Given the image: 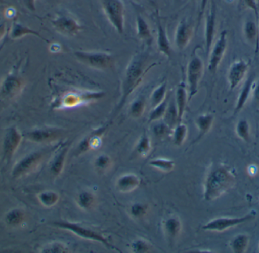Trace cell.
I'll return each instance as SVG.
<instances>
[{
	"label": "cell",
	"mask_w": 259,
	"mask_h": 253,
	"mask_svg": "<svg viewBox=\"0 0 259 253\" xmlns=\"http://www.w3.org/2000/svg\"><path fill=\"white\" fill-rule=\"evenodd\" d=\"M155 65L154 63L149 64V52L148 50H140L132 56L124 71L121 85V98L112 116H111L109 124H112L115 117L125 106L130 96L140 86L145 75Z\"/></svg>",
	"instance_id": "6da1fadb"
},
{
	"label": "cell",
	"mask_w": 259,
	"mask_h": 253,
	"mask_svg": "<svg viewBox=\"0 0 259 253\" xmlns=\"http://www.w3.org/2000/svg\"><path fill=\"white\" fill-rule=\"evenodd\" d=\"M237 182L234 171L224 164H214L208 170L204 181L203 198L212 202L222 197L233 188Z\"/></svg>",
	"instance_id": "7a4b0ae2"
},
{
	"label": "cell",
	"mask_w": 259,
	"mask_h": 253,
	"mask_svg": "<svg viewBox=\"0 0 259 253\" xmlns=\"http://www.w3.org/2000/svg\"><path fill=\"white\" fill-rule=\"evenodd\" d=\"M53 225L60 229L66 230L83 240L101 243L107 249L121 252L118 248L110 243L109 239L106 236L103 235L102 233L99 232L97 230L93 229L83 224L70 222V221L61 220L53 222Z\"/></svg>",
	"instance_id": "3957f363"
},
{
	"label": "cell",
	"mask_w": 259,
	"mask_h": 253,
	"mask_svg": "<svg viewBox=\"0 0 259 253\" xmlns=\"http://www.w3.org/2000/svg\"><path fill=\"white\" fill-rule=\"evenodd\" d=\"M74 55L82 65L92 69L106 71L115 65V56L108 52L79 50Z\"/></svg>",
	"instance_id": "277c9868"
},
{
	"label": "cell",
	"mask_w": 259,
	"mask_h": 253,
	"mask_svg": "<svg viewBox=\"0 0 259 253\" xmlns=\"http://www.w3.org/2000/svg\"><path fill=\"white\" fill-rule=\"evenodd\" d=\"M108 21L119 35L125 30V6L122 0H100Z\"/></svg>",
	"instance_id": "5b68a950"
},
{
	"label": "cell",
	"mask_w": 259,
	"mask_h": 253,
	"mask_svg": "<svg viewBox=\"0 0 259 253\" xmlns=\"http://www.w3.org/2000/svg\"><path fill=\"white\" fill-rule=\"evenodd\" d=\"M204 62L202 58L194 52L192 54L187 68V87L189 102L198 93L199 83L203 77Z\"/></svg>",
	"instance_id": "8992f818"
},
{
	"label": "cell",
	"mask_w": 259,
	"mask_h": 253,
	"mask_svg": "<svg viewBox=\"0 0 259 253\" xmlns=\"http://www.w3.org/2000/svg\"><path fill=\"white\" fill-rule=\"evenodd\" d=\"M256 217V212L252 211L241 217H220L211 219L202 226V230L208 232H224L240 225L251 222Z\"/></svg>",
	"instance_id": "52a82bcc"
},
{
	"label": "cell",
	"mask_w": 259,
	"mask_h": 253,
	"mask_svg": "<svg viewBox=\"0 0 259 253\" xmlns=\"http://www.w3.org/2000/svg\"><path fill=\"white\" fill-rule=\"evenodd\" d=\"M56 32L66 37H74L83 30V25L68 13H59L51 21Z\"/></svg>",
	"instance_id": "ba28073f"
},
{
	"label": "cell",
	"mask_w": 259,
	"mask_h": 253,
	"mask_svg": "<svg viewBox=\"0 0 259 253\" xmlns=\"http://www.w3.org/2000/svg\"><path fill=\"white\" fill-rule=\"evenodd\" d=\"M228 48V34L223 30L213 44L208 55V69L211 74H215Z\"/></svg>",
	"instance_id": "9c48e42d"
},
{
	"label": "cell",
	"mask_w": 259,
	"mask_h": 253,
	"mask_svg": "<svg viewBox=\"0 0 259 253\" xmlns=\"http://www.w3.org/2000/svg\"><path fill=\"white\" fill-rule=\"evenodd\" d=\"M250 62L245 59H238L231 64L227 76L231 91L236 89L246 78Z\"/></svg>",
	"instance_id": "30bf717a"
},
{
	"label": "cell",
	"mask_w": 259,
	"mask_h": 253,
	"mask_svg": "<svg viewBox=\"0 0 259 253\" xmlns=\"http://www.w3.org/2000/svg\"><path fill=\"white\" fill-rule=\"evenodd\" d=\"M42 152H33L28 154L18 161L12 171V175L15 178H20L34 171L44 160Z\"/></svg>",
	"instance_id": "8fae6325"
},
{
	"label": "cell",
	"mask_w": 259,
	"mask_h": 253,
	"mask_svg": "<svg viewBox=\"0 0 259 253\" xmlns=\"http://www.w3.org/2000/svg\"><path fill=\"white\" fill-rule=\"evenodd\" d=\"M22 139L20 131L15 126H11L6 130L3 143V157L9 161L19 146Z\"/></svg>",
	"instance_id": "7c38bea8"
},
{
	"label": "cell",
	"mask_w": 259,
	"mask_h": 253,
	"mask_svg": "<svg viewBox=\"0 0 259 253\" xmlns=\"http://www.w3.org/2000/svg\"><path fill=\"white\" fill-rule=\"evenodd\" d=\"M216 18H217V9H216L215 3L213 2L205 18V45L207 56L214 44L216 33Z\"/></svg>",
	"instance_id": "4fadbf2b"
},
{
	"label": "cell",
	"mask_w": 259,
	"mask_h": 253,
	"mask_svg": "<svg viewBox=\"0 0 259 253\" xmlns=\"http://www.w3.org/2000/svg\"><path fill=\"white\" fill-rule=\"evenodd\" d=\"M109 125L110 124L108 122L105 125L100 126L88 134L78 145V153L83 154L91 149L100 147L101 145L102 137L109 129Z\"/></svg>",
	"instance_id": "5bb4252c"
},
{
	"label": "cell",
	"mask_w": 259,
	"mask_h": 253,
	"mask_svg": "<svg viewBox=\"0 0 259 253\" xmlns=\"http://www.w3.org/2000/svg\"><path fill=\"white\" fill-rule=\"evenodd\" d=\"M193 27L187 19H182L177 26L175 34V44L179 50H184L191 41Z\"/></svg>",
	"instance_id": "9a60e30c"
},
{
	"label": "cell",
	"mask_w": 259,
	"mask_h": 253,
	"mask_svg": "<svg viewBox=\"0 0 259 253\" xmlns=\"http://www.w3.org/2000/svg\"><path fill=\"white\" fill-rule=\"evenodd\" d=\"M63 131L56 128H42L33 130L26 134V137L36 143H47L57 140L62 136Z\"/></svg>",
	"instance_id": "2e32d148"
},
{
	"label": "cell",
	"mask_w": 259,
	"mask_h": 253,
	"mask_svg": "<svg viewBox=\"0 0 259 253\" xmlns=\"http://www.w3.org/2000/svg\"><path fill=\"white\" fill-rule=\"evenodd\" d=\"M156 44L158 52L165 57L170 59L172 56V47L167 36V30L160 19L158 11L156 12Z\"/></svg>",
	"instance_id": "e0dca14e"
},
{
	"label": "cell",
	"mask_w": 259,
	"mask_h": 253,
	"mask_svg": "<svg viewBox=\"0 0 259 253\" xmlns=\"http://www.w3.org/2000/svg\"><path fill=\"white\" fill-rule=\"evenodd\" d=\"M23 86L24 82L21 77L16 74H9L2 83L0 88L1 95L5 98H12L18 95V93L22 89Z\"/></svg>",
	"instance_id": "ac0fdd59"
},
{
	"label": "cell",
	"mask_w": 259,
	"mask_h": 253,
	"mask_svg": "<svg viewBox=\"0 0 259 253\" xmlns=\"http://www.w3.org/2000/svg\"><path fill=\"white\" fill-rule=\"evenodd\" d=\"M255 83V74H250L243 83L241 90L238 94L237 103H236L235 109H234V115L238 114L240 111L243 110L246 106L249 99L252 97V91Z\"/></svg>",
	"instance_id": "d6986e66"
},
{
	"label": "cell",
	"mask_w": 259,
	"mask_h": 253,
	"mask_svg": "<svg viewBox=\"0 0 259 253\" xmlns=\"http://www.w3.org/2000/svg\"><path fill=\"white\" fill-rule=\"evenodd\" d=\"M141 184V178L134 173L121 175L117 179L115 186L117 190L122 193H128L138 188Z\"/></svg>",
	"instance_id": "ffe728a7"
},
{
	"label": "cell",
	"mask_w": 259,
	"mask_h": 253,
	"mask_svg": "<svg viewBox=\"0 0 259 253\" xmlns=\"http://www.w3.org/2000/svg\"><path fill=\"white\" fill-rule=\"evenodd\" d=\"M163 230L169 243H173L181 234L182 223L178 216L167 217L163 223Z\"/></svg>",
	"instance_id": "44dd1931"
},
{
	"label": "cell",
	"mask_w": 259,
	"mask_h": 253,
	"mask_svg": "<svg viewBox=\"0 0 259 253\" xmlns=\"http://www.w3.org/2000/svg\"><path fill=\"white\" fill-rule=\"evenodd\" d=\"M214 116L212 114L206 113L199 115L195 120V124L198 129L197 137L195 139L193 143H197L199 140H202L212 128L214 124Z\"/></svg>",
	"instance_id": "7402d4cb"
},
{
	"label": "cell",
	"mask_w": 259,
	"mask_h": 253,
	"mask_svg": "<svg viewBox=\"0 0 259 253\" xmlns=\"http://www.w3.org/2000/svg\"><path fill=\"white\" fill-rule=\"evenodd\" d=\"M243 36L251 45L255 47V53L259 51V26L256 21L247 20L243 25Z\"/></svg>",
	"instance_id": "603a6c76"
},
{
	"label": "cell",
	"mask_w": 259,
	"mask_h": 253,
	"mask_svg": "<svg viewBox=\"0 0 259 253\" xmlns=\"http://www.w3.org/2000/svg\"><path fill=\"white\" fill-rule=\"evenodd\" d=\"M136 27H137V36L142 42L144 43L147 47L152 45L153 37L152 31L147 21L143 16L137 14L136 17Z\"/></svg>",
	"instance_id": "cb8c5ba5"
},
{
	"label": "cell",
	"mask_w": 259,
	"mask_h": 253,
	"mask_svg": "<svg viewBox=\"0 0 259 253\" xmlns=\"http://www.w3.org/2000/svg\"><path fill=\"white\" fill-rule=\"evenodd\" d=\"M175 103L178 112V118L180 122H182L183 118L185 114L187 103H189L188 91L185 83H181L177 88L175 92Z\"/></svg>",
	"instance_id": "d4e9b609"
},
{
	"label": "cell",
	"mask_w": 259,
	"mask_h": 253,
	"mask_svg": "<svg viewBox=\"0 0 259 253\" xmlns=\"http://www.w3.org/2000/svg\"><path fill=\"white\" fill-rule=\"evenodd\" d=\"M29 35L37 36L39 39L47 42V39H44L37 31L27 27V26L23 25L21 23L14 22L9 30V36L12 39H21V38L29 36Z\"/></svg>",
	"instance_id": "484cf974"
},
{
	"label": "cell",
	"mask_w": 259,
	"mask_h": 253,
	"mask_svg": "<svg viewBox=\"0 0 259 253\" xmlns=\"http://www.w3.org/2000/svg\"><path fill=\"white\" fill-rule=\"evenodd\" d=\"M67 154H68V147L64 146L58 151L57 153L53 158L51 166H50V171L54 176H59L62 173L64 166H65Z\"/></svg>",
	"instance_id": "4316f807"
},
{
	"label": "cell",
	"mask_w": 259,
	"mask_h": 253,
	"mask_svg": "<svg viewBox=\"0 0 259 253\" xmlns=\"http://www.w3.org/2000/svg\"><path fill=\"white\" fill-rule=\"evenodd\" d=\"M76 202L80 209L83 211H89L95 205V194L89 190H83L77 195Z\"/></svg>",
	"instance_id": "83f0119b"
},
{
	"label": "cell",
	"mask_w": 259,
	"mask_h": 253,
	"mask_svg": "<svg viewBox=\"0 0 259 253\" xmlns=\"http://www.w3.org/2000/svg\"><path fill=\"white\" fill-rule=\"evenodd\" d=\"M163 121L171 130H173L178 123H181L178 118V109H177L175 99L169 100L165 114L163 118Z\"/></svg>",
	"instance_id": "f1b7e54d"
},
{
	"label": "cell",
	"mask_w": 259,
	"mask_h": 253,
	"mask_svg": "<svg viewBox=\"0 0 259 253\" xmlns=\"http://www.w3.org/2000/svg\"><path fill=\"white\" fill-rule=\"evenodd\" d=\"M249 245V237L246 234H237L230 242V246L234 253L246 252Z\"/></svg>",
	"instance_id": "f546056e"
},
{
	"label": "cell",
	"mask_w": 259,
	"mask_h": 253,
	"mask_svg": "<svg viewBox=\"0 0 259 253\" xmlns=\"http://www.w3.org/2000/svg\"><path fill=\"white\" fill-rule=\"evenodd\" d=\"M152 150L150 137L146 131L143 133L137 140L135 146V152L141 157H146Z\"/></svg>",
	"instance_id": "4dcf8cb0"
},
{
	"label": "cell",
	"mask_w": 259,
	"mask_h": 253,
	"mask_svg": "<svg viewBox=\"0 0 259 253\" xmlns=\"http://www.w3.org/2000/svg\"><path fill=\"white\" fill-rule=\"evenodd\" d=\"M167 81L163 82L161 85H158L151 94L150 99H149V103L151 107L153 108L158 106L160 103L166 100V95H167Z\"/></svg>",
	"instance_id": "1f68e13d"
},
{
	"label": "cell",
	"mask_w": 259,
	"mask_h": 253,
	"mask_svg": "<svg viewBox=\"0 0 259 253\" xmlns=\"http://www.w3.org/2000/svg\"><path fill=\"white\" fill-rule=\"evenodd\" d=\"M146 100L143 97H139L131 102L129 107V115L134 119L140 118L146 110Z\"/></svg>",
	"instance_id": "d6a6232c"
},
{
	"label": "cell",
	"mask_w": 259,
	"mask_h": 253,
	"mask_svg": "<svg viewBox=\"0 0 259 253\" xmlns=\"http://www.w3.org/2000/svg\"><path fill=\"white\" fill-rule=\"evenodd\" d=\"M188 134V128L182 122L178 123L172 130V140L175 146H181L185 142Z\"/></svg>",
	"instance_id": "836d02e7"
},
{
	"label": "cell",
	"mask_w": 259,
	"mask_h": 253,
	"mask_svg": "<svg viewBox=\"0 0 259 253\" xmlns=\"http://www.w3.org/2000/svg\"><path fill=\"white\" fill-rule=\"evenodd\" d=\"M149 165L161 172H170L175 169V162L169 158H157L151 159L149 161Z\"/></svg>",
	"instance_id": "e575fe53"
},
{
	"label": "cell",
	"mask_w": 259,
	"mask_h": 253,
	"mask_svg": "<svg viewBox=\"0 0 259 253\" xmlns=\"http://www.w3.org/2000/svg\"><path fill=\"white\" fill-rule=\"evenodd\" d=\"M235 133L240 140L249 143L251 140V128L249 121L244 118L240 119L236 124Z\"/></svg>",
	"instance_id": "d590c367"
},
{
	"label": "cell",
	"mask_w": 259,
	"mask_h": 253,
	"mask_svg": "<svg viewBox=\"0 0 259 253\" xmlns=\"http://www.w3.org/2000/svg\"><path fill=\"white\" fill-rule=\"evenodd\" d=\"M169 99L166 98L164 101L158 104V106L152 108L148 117V121L149 123L157 122L160 120L163 119L164 114H165L166 109H167V104H168Z\"/></svg>",
	"instance_id": "8d00e7d4"
},
{
	"label": "cell",
	"mask_w": 259,
	"mask_h": 253,
	"mask_svg": "<svg viewBox=\"0 0 259 253\" xmlns=\"http://www.w3.org/2000/svg\"><path fill=\"white\" fill-rule=\"evenodd\" d=\"M38 199L44 206L50 208L58 203L59 200V195L56 192L47 190L38 195Z\"/></svg>",
	"instance_id": "74e56055"
},
{
	"label": "cell",
	"mask_w": 259,
	"mask_h": 253,
	"mask_svg": "<svg viewBox=\"0 0 259 253\" xmlns=\"http://www.w3.org/2000/svg\"><path fill=\"white\" fill-rule=\"evenodd\" d=\"M112 160L107 154H100L94 161V167L99 172H106L112 167Z\"/></svg>",
	"instance_id": "f35d334b"
},
{
	"label": "cell",
	"mask_w": 259,
	"mask_h": 253,
	"mask_svg": "<svg viewBox=\"0 0 259 253\" xmlns=\"http://www.w3.org/2000/svg\"><path fill=\"white\" fill-rule=\"evenodd\" d=\"M130 249L131 252L146 253L150 252L152 246L150 243L144 239L137 238L131 243Z\"/></svg>",
	"instance_id": "ab89813d"
},
{
	"label": "cell",
	"mask_w": 259,
	"mask_h": 253,
	"mask_svg": "<svg viewBox=\"0 0 259 253\" xmlns=\"http://www.w3.org/2000/svg\"><path fill=\"white\" fill-rule=\"evenodd\" d=\"M149 207L146 204L136 202L129 207V213L131 217L136 219H142L147 214Z\"/></svg>",
	"instance_id": "60d3db41"
},
{
	"label": "cell",
	"mask_w": 259,
	"mask_h": 253,
	"mask_svg": "<svg viewBox=\"0 0 259 253\" xmlns=\"http://www.w3.org/2000/svg\"><path fill=\"white\" fill-rule=\"evenodd\" d=\"M239 7L249 9L255 13V21L259 26V6L257 0H239Z\"/></svg>",
	"instance_id": "b9f144b4"
},
{
	"label": "cell",
	"mask_w": 259,
	"mask_h": 253,
	"mask_svg": "<svg viewBox=\"0 0 259 253\" xmlns=\"http://www.w3.org/2000/svg\"><path fill=\"white\" fill-rule=\"evenodd\" d=\"M24 214L20 209H14L6 215V222L11 225H19L24 220Z\"/></svg>",
	"instance_id": "7bdbcfd3"
},
{
	"label": "cell",
	"mask_w": 259,
	"mask_h": 253,
	"mask_svg": "<svg viewBox=\"0 0 259 253\" xmlns=\"http://www.w3.org/2000/svg\"><path fill=\"white\" fill-rule=\"evenodd\" d=\"M42 252H49V253H62V252H68V248L65 246L64 243H52L50 244L46 245L44 248H42Z\"/></svg>",
	"instance_id": "ee69618b"
},
{
	"label": "cell",
	"mask_w": 259,
	"mask_h": 253,
	"mask_svg": "<svg viewBox=\"0 0 259 253\" xmlns=\"http://www.w3.org/2000/svg\"><path fill=\"white\" fill-rule=\"evenodd\" d=\"M152 131L157 137L162 138L172 132V130L164 121H161V122L157 123L153 126Z\"/></svg>",
	"instance_id": "f6af8a7d"
},
{
	"label": "cell",
	"mask_w": 259,
	"mask_h": 253,
	"mask_svg": "<svg viewBox=\"0 0 259 253\" xmlns=\"http://www.w3.org/2000/svg\"><path fill=\"white\" fill-rule=\"evenodd\" d=\"M252 96L255 104L259 106V80L255 82V85H254Z\"/></svg>",
	"instance_id": "bcb514c9"
},
{
	"label": "cell",
	"mask_w": 259,
	"mask_h": 253,
	"mask_svg": "<svg viewBox=\"0 0 259 253\" xmlns=\"http://www.w3.org/2000/svg\"><path fill=\"white\" fill-rule=\"evenodd\" d=\"M6 32H7V25L6 21H0V41L4 37Z\"/></svg>",
	"instance_id": "7dc6e473"
},
{
	"label": "cell",
	"mask_w": 259,
	"mask_h": 253,
	"mask_svg": "<svg viewBox=\"0 0 259 253\" xmlns=\"http://www.w3.org/2000/svg\"><path fill=\"white\" fill-rule=\"evenodd\" d=\"M24 2H25L26 6L30 10H35V2H36V0H24Z\"/></svg>",
	"instance_id": "c3c4849f"
},
{
	"label": "cell",
	"mask_w": 259,
	"mask_h": 253,
	"mask_svg": "<svg viewBox=\"0 0 259 253\" xmlns=\"http://www.w3.org/2000/svg\"><path fill=\"white\" fill-rule=\"evenodd\" d=\"M131 1L134 2V3H140V2L142 1V0H131Z\"/></svg>",
	"instance_id": "681fc988"
},
{
	"label": "cell",
	"mask_w": 259,
	"mask_h": 253,
	"mask_svg": "<svg viewBox=\"0 0 259 253\" xmlns=\"http://www.w3.org/2000/svg\"><path fill=\"white\" fill-rule=\"evenodd\" d=\"M258 251H259V246H258Z\"/></svg>",
	"instance_id": "f907efd6"
}]
</instances>
